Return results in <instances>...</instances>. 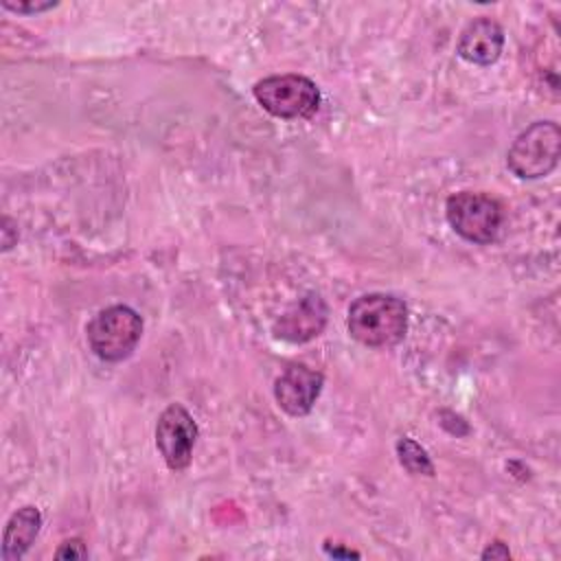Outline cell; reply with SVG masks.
<instances>
[{
  "label": "cell",
  "mask_w": 561,
  "mask_h": 561,
  "mask_svg": "<svg viewBox=\"0 0 561 561\" xmlns=\"http://www.w3.org/2000/svg\"><path fill=\"white\" fill-rule=\"evenodd\" d=\"M346 327L364 346H394L408 331V307L390 294H366L351 302Z\"/></svg>",
  "instance_id": "1"
},
{
  "label": "cell",
  "mask_w": 561,
  "mask_h": 561,
  "mask_svg": "<svg viewBox=\"0 0 561 561\" xmlns=\"http://www.w3.org/2000/svg\"><path fill=\"white\" fill-rule=\"evenodd\" d=\"M561 156V129L552 121H537L526 127L511 145L506 164L522 180L548 175Z\"/></svg>",
  "instance_id": "2"
},
{
  "label": "cell",
  "mask_w": 561,
  "mask_h": 561,
  "mask_svg": "<svg viewBox=\"0 0 561 561\" xmlns=\"http://www.w3.org/2000/svg\"><path fill=\"white\" fill-rule=\"evenodd\" d=\"M85 333L96 357L121 362L134 353L142 333V318L127 305H112L90 320Z\"/></svg>",
  "instance_id": "3"
},
{
  "label": "cell",
  "mask_w": 561,
  "mask_h": 561,
  "mask_svg": "<svg viewBox=\"0 0 561 561\" xmlns=\"http://www.w3.org/2000/svg\"><path fill=\"white\" fill-rule=\"evenodd\" d=\"M259 105L276 118H307L320 105L318 85L305 75H272L252 88Z\"/></svg>",
  "instance_id": "4"
},
{
  "label": "cell",
  "mask_w": 561,
  "mask_h": 561,
  "mask_svg": "<svg viewBox=\"0 0 561 561\" xmlns=\"http://www.w3.org/2000/svg\"><path fill=\"white\" fill-rule=\"evenodd\" d=\"M445 215L456 234L471 243H491L502 226L504 213L495 197L460 191L445 204Z\"/></svg>",
  "instance_id": "5"
},
{
  "label": "cell",
  "mask_w": 561,
  "mask_h": 561,
  "mask_svg": "<svg viewBox=\"0 0 561 561\" xmlns=\"http://www.w3.org/2000/svg\"><path fill=\"white\" fill-rule=\"evenodd\" d=\"M197 440V423L188 410L180 403H171L156 423V447L164 458L167 467L182 471L193 458V447Z\"/></svg>",
  "instance_id": "6"
},
{
  "label": "cell",
  "mask_w": 561,
  "mask_h": 561,
  "mask_svg": "<svg viewBox=\"0 0 561 561\" xmlns=\"http://www.w3.org/2000/svg\"><path fill=\"white\" fill-rule=\"evenodd\" d=\"M324 377L305 364H289L274 381L276 403L289 416H305L311 412L316 399L320 397Z\"/></svg>",
  "instance_id": "7"
},
{
  "label": "cell",
  "mask_w": 561,
  "mask_h": 561,
  "mask_svg": "<svg viewBox=\"0 0 561 561\" xmlns=\"http://www.w3.org/2000/svg\"><path fill=\"white\" fill-rule=\"evenodd\" d=\"M327 313L329 311L324 300L318 294H307L280 313V318L274 322V333L276 337L291 344L309 342L322 333Z\"/></svg>",
  "instance_id": "8"
},
{
  "label": "cell",
  "mask_w": 561,
  "mask_h": 561,
  "mask_svg": "<svg viewBox=\"0 0 561 561\" xmlns=\"http://www.w3.org/2000/svg\"><path fill=\"white\" fill-rule=\"evenodd\" d=\"M504 48V31L491 18L471 20L458 39L456 53L476 66H491L497 61Z\"/></svg>",
  "instance_id": "9"
},
{
  "label": "cell",
  "mask_w": 561,
  "mask_h": 561,
  "mask_svg": "<svg viewBox=\"0 0 561 561\" xmlns=\"http://www.w3.org/2000/svg\"><path fill=\"white\" fill-rule=\"evenodd\" d=\"M39 528H42V513L35 506L18 508L7 522L0 557L4 561L22 559L26 554V550L31 548V543L35 541Z\"/></svg>",
  "instance_id": "10"
},
{
  "label": "cell",
  "mask_w": 561,
  "mask_h": 561,
  "mask_svg": "<svg viewBox=\"0 0 561 561\" xmlns=\"http://www.w3.org/2000/svg\"><path fill=\"white\" fill-rule=\"evenodd\" d=\"M397 456L399 462L414 476H434V465L427 451L412 438L403 436L397 440Z\"/></svg>",
  "instance_id": "11"
},
{
  "label": "cell",
  "mask_w": 561,
  "mask_h": 561,
  "mask_svg": "<svg viewBox=\"0 0 561 561\" xmlns=\"http://www.w3.org/2000/svg\"><path fill=\"white\" fill-rule=\"evenodd\" d=\"M57 559H85L88 557V548L81 539H68L64 541L57 550H55Z\"/></svg>",
  "instance_id": "12"
},
{
  "label": "cell",
  "mask_w": 561,
  "mask_h": 561,
  "mask_svg": "<svg viewBox=\"0 0 561 561\" xmlns=\"http://www.w3.org/2000/svg\"><path fill=\"white\" fill-rule=\"evenodd\" d=\"M2 7L13 13H42L46 9L57 7V2H9V0H4Z\"/></svg>",
  "instance_id": "13"
},
{
  "label": "cell",
  "mask_w": 561,
  "mask_h": 561,
  "mask_svg": "<svg viewBox=\"0 0 561 561\" xmlns=\"http://www.w3.org/2000/svg\"><path fill=\"white\" fill-rule=\"evenodd\" d=\"M480 557H482V559H508V557H511V550H508L506 543L493 541V543H489V546L482 550Z\"/></svg>",
  "instance_id": "14"
},
{
  "label": "cell",
  "mask_w": 561,
  "mask_h": 561,
  "mask_svg": "<svg viewBox=\"0 0 561 561\" xmlns=\"http://www.w3.org/2000/svg\"><path fill=\"white\" fill-rule=\"evenodd\" d=\"M324 552H327L329 557H333V559H351V557L357 559V557H359V552H355V550H344V548H340V546H333V548H331L329 543L324 546Z\"/></svg>",
  "instance_id": "15"
},
{
  "label": "cell",
  "mask_w": 561,
  "mask_h": 561,
  "mask_svg": "<svg viewBox=\"0 0 561 561\" xmlns=\"http://www.w3.org/2000/svg\"><path fill=\"white\" fill-rule=\"evenodd\" d=\"M11 228H13V221L9 217L2 219V250H9L15 241V237H11Z\"/></svg>",
  "instance_id": "16"
}]
</instances>
